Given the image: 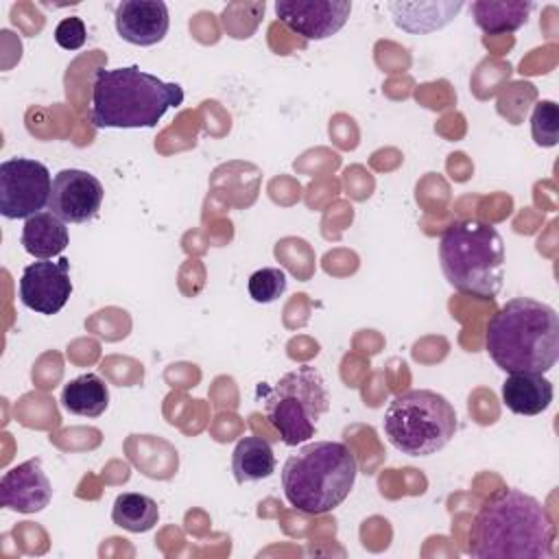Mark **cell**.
<instances>
[{"mask_svg": "<svg viewBox=\"0 0 559 559\" xmlns=\"http://www.w3.org/2000/svg\"><path fill=\"white\" fill-rule=\"evenodd\" d=\"M114 20L118 35L133 46L159 44L170 26L168 7L162 0H122Z\"/></svg>", "mask_w": 559, "mask_h": 559, "instance_id": "13", "label": "cell"}, {"mask_svg": "<svg viewBox=\"0 0 559 559\" xmlns=\"http://www.w3.org/2000/svg\"><path fill=\"white\" fill-rule=\"evenodd\" d=\"M286 284H288V277H286L284 269L264 266V269H258L255 273H251L247 288H249V297L255 304H271L284 295Z\"/></svg>", "mask_w": 559, "mask_h": 559, "instance_id": "21", "label": "cell"}, {"mask_svg": "<svg viewBox=\"0 0 559 559\" xmlns=\"http://www.w3.org/2000/svg\"><path fill=\"white\" fill-rule=\"evenodd\" d=\"M533 2L524 0H476L472 2V15L480 31L487 35L513 33L528 22Z\"/></svg>", "mask_w": 559, "mask_h": 559, "instance_id": "17", "label": "cell"}, {"mask_svg": "<svg viewBox=\"0 0 559 559\" xmlns=\"http://www.w3.org/2000/svg\"><path fill=\"white\" fill-rule=\"evenodd\" d=\"M465 4L461 0L456 2H389L386 9L391 11V17L397 28L424 35L443 28L448 22L459 15V11Z\"/></svg>", "mask_w": 559, "mask_h": 559, "instance_id": "14", "label": "cell"}, {"mask_svg": "<svg viewBox=\"0 0 559 559\" xmlns=\"http://www.w3.org/2000/svg\"><path fill=\"white\" fill-rule=\"evenodd\" d=\"M439 262L454 290L493 299L504 282V240L491 223L461 218L441 234Z\"/></svg>", "mask_w": 559, "mask_h": 559, "instance_id": "5", "label": "cell"}, {"mask_svg": "<svg viewBox=\"0 0 559 559\" xmlns=\"http://www.w3.org/2000/svg\"><path fill=\"white\" fill-rule=\"evenodd\" d=\"M52 500V485L41 467V459H28L0 478V504L17 513H37Z\"/></svg>", "mask_w": 559, "mask_h": 559, "instance_id": "12", "label": "cell"}, {"mask_svg": "<svg viewBox=\"0 0 559 559\" xmlns=\"http://www.w3.org/2000/svg\"><path fill=\"white\" fill-rule=\"evenodd\" d=\"M111 520L116 526L129 533H146L157 524L159 507L151 496L124 491L114 500Z\"/></svg>", "mask_w": 559, "mask_h": 559, "instance_id": "20", "label": "cell"}, {"mask_svg": "<svg viewBox=\"0 0 559 559\" xmlns=\"http://www.w3.org/2000/svg\"><path fill=\"white\" fill-rule=\"evenodd\" d=\"M52 179L46 164L28 157H11L0 164V214L4 218H31L50 201Z\"/></svg>", "mask_w": 559, "mask_h": 559, "instance_id": "8", "label": "cell"}, {"mask_svg": "<svg viewBox=\"0 0 559 559\" xmlns=\"http://www.w3.org/2000/svg\"><path fill=\"white\" fill-rule=\"evenodd\" d=\"M356 474L358 461L349 445L343 441H312L286 459L282 489L297 511L323 515L349 496Z\"/></svg>", "mask_w": 559, "mask_h": 559, "instance_id": "4", "label": "cell"}, {"mask_svg": "<svg viewBox=\"0 0 559 559\" xmlns=\"http://www.w3.org/2000/svg\"><path fill=\"white\" fill-rule=\"evenodd\" d=\"M70 242L66 223L50 210H41L24 221L22 247L37 260H50L59 255Z\"/></svg>", "mask_w": 559, "mask_h": 559, "instance_id": "16", "label": "cell"}, {"mask_svg": "<svg viewBox=\"0 0 559 559\" xmlns=\"http://www.w3.org/2000/svg\"><path fill=\"white\" fill-rule=\"evenodd\" d=\"M61 404L79 417H100L109 406V386L96 373H81L61 391Z\"/></svg>", "mask_w": 559, "mask_h": 559, "instance_id": "19", "label": "cell"}, {"mask_svg": "<svg viewBox=\"0 0 559 559\" xmlns=\"http://www.w3.org/2000/svg\"><path fill=\"white\" fill-rule=\"evenodd\" d=\"M552 382L539 373H509L502 382V404L515 415H539L552 402Z\"/></svg>", "mask_w": 559, "mask_h": 559, "instance_id": "15", "label": "cell"}, {"mask_svg": "<svg viewBox=\"0 0 559 559\" xmlns=\"http://www.w3.org/2000/svg\"><path fill=\"white\" fill-rule=\"evenodd\" d=\"M103 194V183L92 173L63 168L52 179L48 210L63 223H87L98 214Z\"/></svg>", "mask_w": 559, "mask_h": 559, "instance_id": "11", "label": "cell"}, {"mask_svg": "<svg viewBox=\"0 0 559 559\" xmlns=\"http://www.w3.org/2000/svg\"><path fill=\"white\" fill-rule=\"evenodd\" d=\"M456 426L454 406L430 389L397 393L382 419L389 443L408 456H430L443 450L454 437Z\"/></svg>", "mask_w": 559, "mask_h": 559, "instance_id": "6", "label": "cell"}, {"mask_svg": "<svg viewBox=\"0 0 559 559\" xmlns=\"http://www.w3.org/2000/svg\"><path fill=\"white\" fill-rule=\"evenodd\" d=\"M275 454L266 439L262 437H242L231 452V472L238 485L258 483L269 478L275 472Z\"/></svg>", "mask_w": 559, "mask_h": 559, "instance_id": "18", "label": "cell"}, {"mask_svg": "<svg viewBox=\"0 0 559 559\" xmlns=\"http://www.w3.org/2000/svg\"><path fill=\"white\" fill-rule=\"evenodd\" d=\"M555 535L552 518L535 496L502 487L480 504L467 552L476 559H548Z\"/></svg>", "mask_w": 559, "mask_h": 559, "instance_id": "1", "label": "cell"}, {"mask_svg": "<svg viewBox=\"0 0 559 559\" xmlns=\"http://www.w3.org/2000/svg\"><path fill=\"white\" fill-rule=\"evenodd\" d=\"M262 393L266 419L286 445H299L312 439L319 419L330 408L328 384L312 365H301L284 373Z\"/></svg>", "mask_w": 559, "mask_h": 559, "instance_id": "7", "label": "cell"}, {"mask_svg": "<svg viewBox=\"0 0 559 559\" xmlns=\"http://www.w3.org/2000/svg\"><path fill=\"white\" fill-rule=\"evenodd\" d=\"M275 13L280 22L304 39H328L336 35L349 13V0H277Z\"/></svg>", "mask_w": 559, "mask_h": 559, "instance_id": "10", "label": "cell"}, {"mask_svg": "<svg viewBox=\"0 0 559 559\" xmlns=\"http://www.w3.org/2000/svg\"><path fill=\"white\" fill-rule=\"evenodd\" d=\"M183 103L179 83L140 70L138 66L96 70L90 122L96 129L155 127L164 114Z\"/></svg>", "mask_w": 559, "mask_h": 559, "instance_id": "3", "label": "cell"}, {"mask_svg": "<svg viewBox=\"0 0 559 559\" xmlns=\"http://www.w3.org/2000/svg\"><path fill=\"white\" fill-rule=\"evenodd\" d=\"M485 349L507 373L544 376L559 358L557 310L531 297L509 299L487 323Z\"/></svg>", "mask_w": 559, "mask_h": 559, "instance_id": "2", "label": "cell"}, {"mask_svg": "<svg viewBox=\"0 0 559 559\" xmlns=\"http://www.w3.org/2000/svg\"><path fill=\"white\" fill-rule=\"evenodd\" d=\"M531 133L537 146L559 142V107L555 100H539L531 114Z\"/></svg>", "mask_w": 559, "mask_h": 559, "instance_id": "22", "label": "cell"}, {"mask_svg": "<svg viewBox=\"0 0 559 559\" xmlns=\"http://www.w3.org/2000/svg\"><path fill=\"white\" fill-rule=\"evenodd\" d=\"M87 39V28L83 24L81 17L70 15L63 17L57 26H55V41L63 48V50H79Z\"/></svg>", "mask_w": 559, "mask_h": 559, "instance_id": "23", "label": "cell"}, {"mask_svg": "<svg viewBox=\"0 0 559 559\" xmlns=\"http://www.w3.org/2000/svg\"><path fill=\"white\" fill-rule=\"evenodd\" d=\"M72 295L70 260H37L24 266L20 277V301L39 312L57 314Z\"/></svg>", "mask_w": 559, "mask_h": 559, "instance_id": "9", "label": "cell"}]
</instances>
